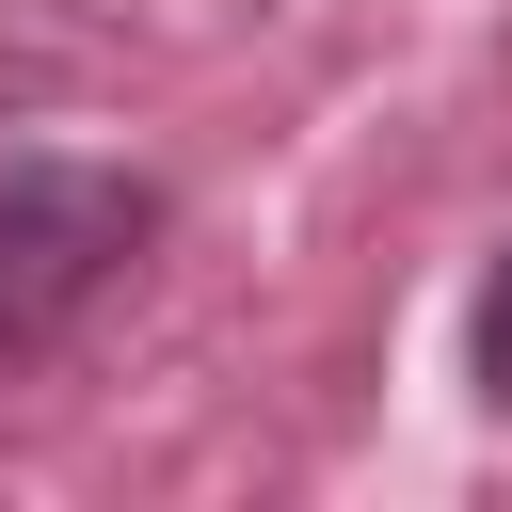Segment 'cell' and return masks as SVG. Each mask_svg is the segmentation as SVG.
Returning a JSON list of instances; mask_svg holds the SVG:
<instances>
[{"mask_svg": "<svg viewBox=\"0 0 512 512\" xmlns=\"http://www.w3.org/2000/svg\"><path fill=\"white\" fill-rule=\"evenodd\" d=\"M464 384H480V416H512V240H496V272H480V320H464Z\"/></svg>", "mask_w": 512, "mask_h": 512, "instance_id": "2", "label": "cell"}, {"mask_svg": "<svg viewBox=\"0 0 512 512\" xmlns=\"http://www.w3.org/2000/svg\"><path fill=\"white\" fill-rule=\"evenodd\" d=\"M144 240H160V192H144L128 160H64V144L0 160V368L64 352V336L128 288Z\"/></svg>", "mask_w": 512, "mask_h": 512, "instance_id": "1", "label": "cell"}]
</instances>
